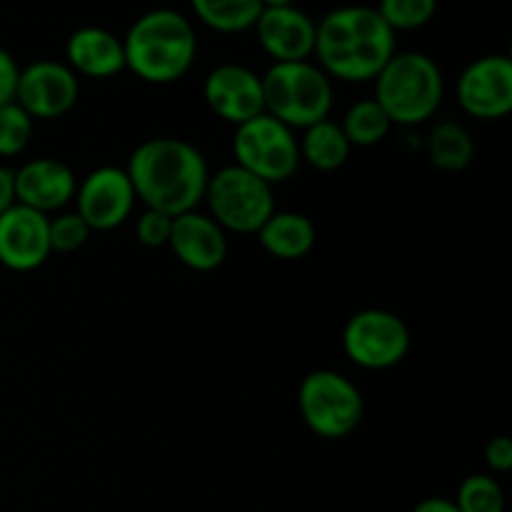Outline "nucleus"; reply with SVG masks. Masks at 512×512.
I'll return each instance as SVG.
<instances>
[{"instance_id":"14","label":"nucleus","mask_w":512,"mask_h":512,"mask_svg":"<svg viewBox=\"0 0 512 512\" xmlns=\"http://www.w3.org/2000/svg\"><path fill=\"white\" fill-rule=\"evenodd\" d=\"M48 215L13 203L0 215V265L13 273H30L53 255L48 238Z\"/></svg>"},{"instance_id":"29","label":"nucleus","mask_w":512,"mask_h":512,"mask_svg":"<svg viewBox=\"0 0 512 512\" xmlns=\"http://www.w3.org/2000/svg\"><path fill=\"white\" fill-rule=\"evenodd\" d=\"M485 465L493 473H508L512 468V440L508 435H495L485 445Z\"/></svg>"},{"instance_id":"9","label":"nucleus","mask_w":512,"mask_h":512,"mask_svg":"<svg viewBox=\"0 0 512 512\" xmlns=\"http://www.w3.org/2000/svg\"><path fill=\"white\" fill-rule=\"evenodd\" d=\"M413 335L400 315L383 308L355 313L343 328V353L363 370H390L410 353Z\"/></svg>"},{"instance_id":"1","label":"nucleus","mask_w":512,"mask_h":512,"mask_svg":"<svg viewBox=\"0 0 512 512\" xmlns=\"http://www.w3.org/2000/svg\"><path fill=\"white\" fill-rule=\"evenodd\" d=\"M133 193L148 210L178 218L205 198L210 170L203 153L180 138H150L125 165Z\"/></svg>"},{"instance_id":"12","label":"nucleus","mask_w":512,"mask_h":512,"mask_svg":"<svg viewBox=\"0 0 512 512\" xmlns=\"http://www.w3.org/2000/svg\"><path fill=\"white\" fill-rule=\"evenodd\" d=\"M458 103L470 118L500 120L512 110V60L503 53L483 55L460 73Z\"/></svg>"},{"instance_id":"24","label":"nucleus","mask_w":512,"mask_h":512,"mask_svg":"<svg viewBox=\"0 0 512 512\" xmlns=\"http://www.w3.org/2000/svg\"><path fill=\"white\" fill-rule=\"evenodd\" d=\"M460 512H505V493L488 473H475L460 483L453 500Z\"/></svg>"},{"instance_id":"23","label":"nucleus","mask_w":512,"mask_h":512,"mask_svg":"<svg viewBox=\"0 0 512 512\" xmlns=\"http://www.w3.org/2000/svg\"><path fill=\"white\" fill-rule=\"evenodd\" d=\"M340 128H343L350 148H373L388 138L393 123H390L388 113L375 103V98H365L350 105Z\"/></svg>"},{"instance_id":"10","label":"nucleus","mask_w":512,"mask_h":512,"mask_svg":"<svg viewBox=\"0 0 512 512\" xmlns=\"http://www.w3.org/2000/svg\"><path fill=\"white\" fill-rule=\"evenodd\" d=\"M78 75L58 60H35L18 73L15 103L33 120H58L75 108Z\"/></svg>"},{"instance_id":"7","label":"nucleus","mask_w":512,"mask_h":512,"mask_svg":"<svg viewBox=\"0 0 512 512\" xmlns=\"http://www.w3.org/2000/svg\"><path fill=\"white\" fill-rule=\"evenodd\" d=\"M203 200L225 233L253 235L275 213L273 185L235 163L210 175Z\"/></svg>"},{"instance_id":"2","label":"nucleus","mask_w":512,"mask_h":512,"mask_svg":"<svg viewBox=\"0 0 512 512\" xmlns=\"http://www.w3.org/2000/svg\"><path fill=\"white\" fill-rule=\"evenodd\" d=\"M395 53V33L370 5L335 8L315 23L313 58L330 80L373 83Z\"/></svg>"},{"instance_id":"25","label":"nucleus","mask_w":512,"mask_h":512,"mask_svg":"<svg viewBox=\"0 0 512 512\" xmlns=\"http://www.w3.org/2000/svg\"><path fill=\"white\" fill-rule=\"evenodd\" d=\"M378 15L393 33L418 30L438 13V0H378Z\"/></svg>"},{"instance_id":"13","label":"nucleus","mask_w":512,"mask_h":512,"mask_svg":"<svg viewBox=\"0 0 512 512\" xmlns=\"http://www.w3.org/2000/svg\"><path fill=\"white\" fill-rule=\"evenodd\" d=\"M205 105L230 125H243L265 113L263 78L238 63H223L205 75Z\"/></svg>"},{"instance_id":"17","label":"nucleus","mask_w":512,"mask_h":512,"mask_svg":"<svg viewBox=\"0 0 512 512\" xmlns=\"http://www.w3.org/2000/svg\"><path fill=\"white\" fill-rule=\"evenodd\" d=\"M168 248L195 273H213L228 258V235L210 215L190 210L173 218Z\"/></svg>"},{"instance_id":"19","label":"nucleus","mask_w":512,"mask_h":512,"mask_svg":"<svg viewBox=\"0 0 512 512\" xmlns=\"http://www.w3.org/2000/svg\"><path fill=\"white\" fill-rule=\"evenodd\" d=\"M255 235L265 253L278 260L305 258L318 240L313 220L303 213H293V210H283V213L275 210Z\"/></svg>"},{"instance_id":"28","label":"nucleus","mask_w":512,"mask_h":512,"mask_svg":"<svg viewBox=\"0 0 512 512\" xmlns=\"http://www.w3.org/2000/svg\"><path fill=\"white\" fill-rule=\"evenodd\" d=\"M170 228H173L170 215L145 208V213L135 223V235H138V240L145 248H163V245H168Z\"/></svg>"},{"instance_id":"8","label":"nucleus","mask_w":512,"mask_h":512,"mask_svg":"<svg viewBox=\"0 0 512 512\" xmlns=\"http://www.w3.org/2000/svg\"><path fill=\"white\" fill-rule=\"evenodd\" d=\"M235 165L250 170L268 185L285 183L300 168V150L295 130L270 118L268 113L238 125L233 135Z\"/></svg>"},{"instance_id":"27","label":"nucleus","mask_w":512,"mask_h":512,"mask_svg":"<svg viewBox=\"0 0 512 512\" xmlns=\"http://www.w3.org/2000/svg\"><path fill=\"white\" fill-rule=\"evenodd\" d=\"M93 230L85 225V220L78 213H58L50 215L48 220V238L53 253H75L88 243Z\"/></svg>"},{"instance_id":"22","label":"nucleus","mask_w":512,"mask_h":512,"mask_svg":"<svg viewBox=\"0 0 512 512\" xmlns=\"http://www.w3.org/2000/svg\"><path fill=\"white\" fill-rule=\"evenodd\" d=\"M195 18L218 33H245L263 13L260 0H190Z\"/></svg>"},{"instance_id":"3","label":"nucleus","mask_w":512,"mask_h":512,"mask_svg":"<svg viewBox=\"0 0 512 512\" xmlns=\"http://www.w3.org/2000/svg\"><path fill=\"white\" fill-rule=\"evenodd\" d=\"M125 68L150 85L183 78L198 55V35L183 13L155 8L140 15L123 38Z\"/></svg>"},{"instance_id":"31","label":"nucleus","mask_w":512,"mask_h":512,"mask_svg":"<svg viewBox=\"0 0 512 512\" xmlns=\"http://www.w3.org/2000/svg\"><path fill=\"white\" fill-rule=\"evenodd\" d=\"M15 203V193H13V170L0 165V215Z\"/></svg>"},{"instance_id":"30","label":"nucleus","mask_w":512,"mask_h":512,"mask_svg":"<svg viewBox=\"0 0 512 512\" xmlns=\"http://www.w3.org/2000/svg\"><path fill=\"white\" fill-rule=\"evenodd\" d=\"M18 63L5 48H0V105L13 103L15 85H18Z\"/></svg>"},{"instance_id":"32","label":"nucleus","mask_w":512,"mask_h":512,"mask_svg":"<svg viewBox=\"0 0 512 512\" xmlns=\"http://www.w3.org/2000/svg\"><path fill=\"white\" fill-rule=\"evenodd\" d=\"M413 512H460L458 505L448 498H425L415 505Z\"/></svg>"},{"instance_id":"11","label":"nucleus","mask_w":512,"mask_h":512,"mask_svg":"<svg viewBox=\"0 0 512 512\" xmlns=\"http://www.w3.org/2000/svg\"><path fill=\"white\" fill-rule=\"evenodd\" d=\"M75 213L90 230H115L130 218L135 208V193L125 168L103 165L85 175L75 188Z\"/></svg>"},{"instance_id":"21","label":"nucleus","mask_w":512,"mask_h":512,"mask_svg":"<svg viewBox=\"0 0 512 512\" xmlns=\"http://www.w3.org/2000/svg\"><path fill=\"white\" fill-rule=\"evenodd\" d=\"M425 155L433 168L443 173H460L475 160V140L465 125L443 120L435 123L425 138Z\"/></svg>"},{"instance_id":"26","label":"nucleus","mask_w":512,"mask_h":512,"mask_svg":"<svg viewBox=\"0 0 512 512\" xmlns=\"http://www.w3.org/2000/svg\"><path fill=\"white\" fill-rule=\"evenodd\" d=\"M35 120L18 103L0 105V158H15L33 140Z\"/></svg>"},{"instance_id":"20","label":"nucleus","mask_w":512,"mask_h":512,"mask_svg":"<svg viewBox=\"0 0 512 512\" xmlns=\"http://www.w3.org/2000/svg\"><path fill=\"white\" fill-rule=\"evenodd\" d=\"M298 150L300 163L305 160L310 168L320 170V173H335L348 163L353 148H350L340 123L325 118L303 130V135L298 138Z\"/></svg>"},{"instance_id":"16","label":"nucleus","mask_w":512,"mask_h":512,"mask_svg":"<svg viewBox=\"0 0 512 512\" xmlns=\"http://www.w3.org/2000/svg\"><path fill=\"white\" fill-rule=\"evenodd\" d=\"M258 43L273 63L310 60L315 50V20L298 5L263 8L253 25Z\"/></svg>"},{"instance_id":"5","label":"nucleus","mask_w":512,"mask_h":512,"mask_svg":"<svg viewBox=\"0 0 512 512\" xmlns=\"http://www.w3.org/2000/svg\"><path fill=\"white\" fill-rule=\"evenodd\" d=\"M263 78L265 113L290 130H305L330 118L333 110V80L318 63H273Z\"/></svg>"},{"instance_id":"4","label":"nucleus","mask_w":512,"mask_h":512,"mask_svg":"<svg viewBox=\"0 0 512 512\" xmlns=\"http://www.w3.org/2000/svg\"><path fill=\"white\" fill-rule=\"evenodd\" d=\"M373 83L375 103L388 113L390 123L405 128L433 118L445 95L443 70L430 55L418 50L395 53Z\"/></svg>"},{"instance_id":"18","label":"nucleus","mask_w":512,"mask_h":512,"mask_svg":"<svg viewBox=\"0 0 512 512\" xmlns=\"http://www.w3.org/2000/svg\"><path fill=\"white\" fill-rule=\"evenodd\" d=\"M65 60L75 75L105 80L125 70L123 38L98 25L78 28L65 43Z\"/></svg>"},{"instance_id":"15","label":"nucleus","mask_w":512,"mask_h":512,"mask_svg":"<svg viewBox=\"0 0 512 512\" xmlns=\"http://www.w3.org/2000/svg\"><path fill=\"white\" fill-rule=\"evenodd\" d=\"M78 178L73 168L58 158H33L13 170L15 203L43 215L60 213L75 198Z\"/></svg>"},{"instance_id":"6","label":"nucleus","mask_w":512,"mask_h":512,"mask_svg":"<svg viewBox=\"0 0 512 512\" xmlns=\"http://www.w3.org/2000/svg\"><path fill=\"white\" fill-rule=\"evenodd\" d=\"M298 410L310 433L343 440L363 423L365 403L358 385L335 370H313L298 388Z\"/></svg>"},{"instance_id":"33","label":"nucleus","mask_w":512,"mask_h":512,"mask_svg":"<svg viewBox=\"0 0 512 512\" xmlns=\"http://www.w3.org/2000/svg\"><path fill=\"white\" fill-rule=\"evenodd\" d=\"M263 8H288V5H295V0H260Z\"/></svg>"}]
</instances>
